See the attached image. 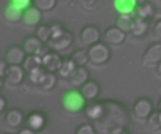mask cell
<instances>
[{
    "label": "cell",
    "mask_w": 161,
    "mask_h": 134,
    "mask_svg": "<svg viewBox=\"0 0 161 134\" xmlns=\"http://www.w3.org/2000/svg\"><path fill=\"white\" fill-rule=\"evenodd\" d=\"M128 121H130V115H128L126 106H123L120 101H115V99H106L104 114L97 123L100 126V132L112 134L114 129L117 128H122V126L126 128Z\"/></svg>",
    "instance_id": "1"
},
{
    "label": "cell",
    "mask_w": 161,
    "mask_h": 134,
    "mask_svg": "<svg viewBox=\"0 0 161 134\" xmlns=\"http://www.w3.org/2000/svg\"><path fill=\"white\" fill-rule=\"evenodd\" d=\"M111 57H112L111 46L108 43H104L103 40L89 47V63H92L93 66H104V65H108Z\"/></svg>",
    "instance_id": "2"
},
{
    "label": "cell",
    "mask_w": 161,
    "mask_h": 134,
    "mask_svg": "<svg viewBox=\"0 0 161 134\" xmlns=\"http://www.w3.org/2000/svg\"><path fill=\"white\" fill-rule=\"evenodd\" d=\"M25 118H27V115L19 107H10L3 114V125L8 131L19 132L21 128L25 125Z\"/></svg>",
    "instance_id": "3"
},
{
    "label": "cell",
    "mask_w": 161,
    "mask_h": 134,
    "mask_svg": "<svg viewBox=\"0 0 161 134\" xmlns=\"http://www.w3.org/2000/svg\"><path fill=\"white\" fill-rule=\"evenodd\" d=\"M73 44H74V35L69 30H65L60 35L51 38V41L47 43V49L60 52V54H65L66 51H69L73 47Z\"/></svg>",
    "instance_id": "4"
},
{
    "label": "cell",
    "mask_w": 161,
    "mask_h": 134,
    "mask_svg": "<svg viewBox=\"0 0 161 134\" xmlns=\"http://www.w3.org/2000/svg\"><path fill=\"white\" fill-rule=\"evenodd\" d=\"M86 96L80 90H71L63 98V109L66 112H80L86 109Z\"/></svg>",
    "instance_id": "5"
},
{
    "label": "cell",
    "mask_w": 161,
    "mask_h": 134,
    "mask_svg": "<svg viewBox=\"0 0 161 134\" xmlns=\"http://www.w3.org/2000/svg\"><path fill=\"white\" fill-rule=\"evenodd\" d=\"M27 76V71L22 65H10L3 78V84L8 87H19Z\"/></svg>",
    "instance_id": "6"
},
{
    "label": "cell",
    "mask_w": 161,
    "mask_h": 134,
    "mask_svg": "<svg viewBox=\"0 0 161 134\" xmlns=\"http://www.w3.org/2000/svg\"><path fill=\"white\" fill-rule=\"evenodd\" d=\"M126 32L122 30L119 25H111L104 30L103 33V41L108 43L111 47H117V46H122L126 40Z\"/></svg>",
    "instance_id": "7"
},
{
    "label": "cell",
    "mask_w": 161,
    "mask_h": 134,
    "mask_svg": "<svg viewBox=\"0 0 161 134\" xmlns=\"http://www.w3.org/2000/svg\"><path fill=\"white\" fill-rule=\"evenodd\" d=\"M153 110H155V107L148 98H137L133 104V109H131L134 118L142 120V121L148 120V117L153 114Z\"/></svg>",
    "instance_id": "8"
},
{
    "label": "cell",
    "mask_w": 161,
    "mask_h": 134,
    "mask_svg": "<svg viewBox=\"0 0 161 134\" xmlns=\"http://www.w3.org/2000/svg\"><path fill=\"white\" fill-rule=\"evenodd\" d=\"M79 38H80V44L86 46V47H90L93 44H97L98 41H101V30L93 25V24H89L86 27H82V30H80L79 33Z\"/></svg>",
    "instance_id": "9"
},
{
    "label": "cell",
    "mask_w": 161,
    "mask_h": 134,
    "mask_svg": "<svg viewBox=\"0 0 161 134\" xmlns=\"http://www.w3.org/2000/svg\"><path fill=\"white\" fill-rule=\"evenodd\" d=\"M159 62H161V41H156L145 49L142 55V65L152 68V66H156Z\"/></svg>",
    "instance_id": "10"
},
{
    "label": "cell",
    "mask_w": 161,
    "mask_h": 134,
    "mask_svg": "<svg viewBox=\"0 0 161 134\" xmlns=\"http://www.w3.org/2000/svg\"><path fill=\"white\" fill-rule=\"evenodd\" d=\"M22 46H24L25 52L30 54V55H44V54L47 52V51H46L47 44L43 43L36 35H35V36H27Z\"/></svg>",
    "instance_id": "11"
},
{
    "label": "cell",
    "mask_w": 161,
    "mask_h": 134,
    "mask_svg": "<svg viewBox=\"0 0 161 134\" xmlns=\"http://www.w3.org/2000/svg\"><path fill=\"white\" fill-rule=\"evenodd\" d=\"M150 32V19H145V18H141V16H136L133 19V25H131V32L130 35L134 36V38H145L147 33Z\"/></svg>",
    "instance_id": "12"
},
{
    "label": "cell",
    "mask_w": 161,
    "mask_h": 134,
    "mask_svg": "<svg viewBox=\"0 0 161 134\" xmlns=\"http://www.w3.org/2000/svg\"><path fill=\"white\" fill-rule=\"evenodd\" d=\"M103 114H104V101H98V99L89 101V104L84 109V115L93 123H97L103 117Z\"/></svg>",
    "instance_id": "13"
},
{
    "label": "cell",
    "mask_w": 161,
    "mask_h": 134,
    "mask_svg": "<svg viewBox=\"0 0 161 134\" xmlns=\"http://www.w3.org/2000/svg\"><path fill=\"white\" fill-rule=\"evenodd\" d=\"M87 81H90V73L86 66H77L73 71V74L68 78V84L73 88H80Z\"/></svg>",
    "instance_id": "14"
},
{
    "label": "cell",
    "mask_w": 161,
    "mask_h": 134,
    "mask_svg": "<svg viewBox=\"0 0 161 134\" xmlns=\"http://www.w3.org/2000/svg\"><path fill=\"white\" fill-rule=\"evenodd\" d=\"M41 19H43V11L32 5V7H29V8L24 11L22 22H24V25L29 27V29H36V27L41 24Z\"/></svg>",
    "instance_id": "15"
},
{
    "label": "cell",
    "mask_w": 161,
    "mask_h": 134,
    "mask_svg": "<svg viewBox=\"0 0 161 134\" xmlns=\"http://www.w3.org/2000/svg\"><path fill=\"white\" fill-rule=\"evenodd\" d=\"M25 57H27V52H25L24 46H10L7 49L3 58L10 65H22L25 62Z\"/></svg>",
    "instance_id": "16"
},
{
    "label": "cell",
    "mask_w": 161,
    "mask_h": 134,
    "mask_svg": "<svg viewBox=\"0 0 161 134\" xmlns=\"http://www.w3.org/2000/svg\"><path fill=\"white\" fill-rule=\"evenodd\" d=\"M63 58H62V54L60 52H55V51H51V52H46L43 55V66L46 71H52V73H57L60 65H62Z\"/></svg>",
    "instance_id": "17"
},
{
    "label": "cell",
    "mask_w": 161,
    "mask_h": 134,
    "mask_svg": "<svg viewBox=\"0 0 161 134\" xmlns=\"http://www.w3.org/2000/svg\"><path fill=\"white\" fill-rule=\"evenodd\" d=\"M24 11L22 8H19L18 5H14L13 2H10L5 10H3V19L8 22V24H18V22H22V18H24Z\"/></svg>",
    "instance_id": "18"
},
{
    "label": "cell",
    "mask_w": 161,
    "mask_h": 134,
    "mask_svg": "<svg viewBox=\"0 0 161 134\" xmlns=\"http://www.w3.org/2000/svg\"><path fill=\"white\" fill-rule=\"evenodd\" d=\"M46 121H47V118H46V115H44L41 110H33V112H30V114L27 115V118H25V126H29V128H32L35 132H38V131H41V129L46 126Z\"/></svg>",
    "instance_id": "19"
},
{
    "label": "cell",
    "mask_w": 161,
    "mask_h": 134,
    "mask_svg": "<svg viewBox=\"0 0 161 134\" xmlns=\"http://www.w3.org/2000/svg\"><path fill=\"white\" fill-rule=\"evenodd\" d=\"M57 81H58V76L57 73H52V71H46L41 78V81L35 85L38 90L41 92H52L57 85Z\"/></svg>",
    "instance_id": "20"
},
{
    "label": "cell",
    "mask_w": 161,
    "mask_h": 134,
    "mask_svg": "<svg viewBox=\"0 0 161 134\" xmlns=\"http://www.w3.org/2000/svg\"><path fill=\"white\" fill-rule=\"evenodd\" d=\"M80 92H82V95L86 96V99L87 101H93V99H98V96H100V93H101V87H100V84L97 82V81H87L82 87L79 88Z\"/></svg>",
    "instance_id": "21"
},
{
    "label": "cell",
    "mask_w": 161,
    "mask_h": 134,
    "mask_svg": "<svg viewBox=\"0 0 161 134\" xmlns=\"http://www.w3.org/2000/svg\"><path fill=\"white\" fill-rule=\"evenodd\" d=\"M77 68V63L73 60V57H69V58H63V62H62V65H60V68H58V71H57V76L60 78V79H68L71 74H73V71Z\"/></svg>",
    "instance_id": "22"
},
{
    "label": "cell",
    "mask_w": 161,
    "mask_h": 134,
    "mask_svg": "<svg viewBox=\"0 0 161 134\" xmlns=\"http://www.w3.org/2000/svg\"><path fill=\"white\" fill-rule=\"evenodd\" d=\"M137 7V0H114V8L119 14L134 11Z\"/></svg>",
    "instance_id": "23"
},
{
    "label": "cell",
    "mask_w": 161,
    "mask_h": 134,
    "mask_svg": "<svg viewBox=\"0 0 161 134\" xmlns=\"http://www.w3.org/2000/svg\"><path fill=\"white\" fill-rule=\"evenodd\" d=\"M22 66L25 68L27 73L35 70V68H38V66H43V55H30V54H27L25 62L22 63Z\"/></svg>",
    "instance_id": "24"
},
{
    "label": "cell",
    "mask_w": 161,
    "mask_h": 134,
    "mask_svg": "<svg viewBox=\"0 0 161 134\" xmlns=\"http://www.w3.org/2000/svg\"><path fill=\"white\" fill-rule=\"evenodd\" d=\"M35 35L43 41V43H49L51 41V38H52V29H51V24H44V25H38L36 29H35Z\"/></svg>",
    "instance_id": "25"
},
{
    "label": "cell",
    "mask_w": 161,
    "mask_h": 134,
    "mask_svg": "<svg viewBox=\"0 0 161 134\" xmlns=\"http://www.w3.org/2000/svg\"><path fill=\"white\" fill-rule=\"evenodd\" d=\"M147 123H148V126H150L152 131L161 132V110H159V109H158V110H153V114L148 117Z\"/></svg>",
    "instance_id": "26"
},
{
    "label": "cell",
    "mask_w": 161,
    "mask_h": 134,
    "mask_svg": "<svg viewBox=\"0 0 161 134\" xmlns=\"http://www.w3.org/2000/svg\"><path fill=\"white\" fill-rule=\"evenodd\" d=\"M71 57L77 63V66H86L89 63V49H77Z\"/></svg>",
    "instance_id": "27"
},
{
    "label": "cell",
    "mask_w": 161,
    "mask_h": 134,
    "mask_svg": "<svg viewBox=\"0 0 161 134\" xmlns=\"http://www.w3.org/2000/svg\"><path fill=\"white\" fill-rule=\"evenodd\" d=\"M57 0H33V7L41 10L43 13H49L55 8Z\"/></svg>",
    "instance_id": "28"
},
{
    "label": "cell",
    "mask_w": 161,
    "mask_h": 134,
    "mask_svg": "<svg viewBox=\"0 0 161 134\" xmlns=\"http://www.w3.org/2000/svg\"><path fill=\"white\" fill-rule=\"evenodd\" d=\"M136 13H137V16H141V18L153 19V8H152V5H150L148 2L139 3V5L136 7Z\"/></svg>",
    "instance_id": "29"
},
{
    "label": "cell",
    "mask_w": 161,
    "mask_h": 134,
    "mask_svg": "<svg viewBox=\"0 0 161 134\" xmlns=\"http://www.w3.org/2000/svg\"><path fill=\"white\" fill-rule=\"evenodd\" d=\"M44 73H46L44 66H38V68H35V70H32V71H29V73H27V79L30 81V84L36 85V84L41 81V78H43V74H44Z\"/></svg>",
    "instance_id": "30"
},
{
    "label": "cell",
    "mask_w": 161,
    "mask_h": 134,
    "mask_svg": "<svg viewBox=\"0 0 161 134\" xmlns=\"http://www.w3.org/2000/svg\"><path fill=\"white\" fill-rule=\"evenodd\" d=\"M115 25H119L122 30H125L126 33L131 32V25H133V18H128L125 14H119L117 16V21H115Z\"/></svg>",
    "instance_id": "31"
},
{
    "label": "cell",
    "mask_w": 161,
    "mask_h": 134,
    "mask_svg": "<svg viewBox=\"0 0 161 134\" xmlns=\"http://www.w3.org/2000/svg\"><path fill=\"white\" fill-rule=\"evenodd\" d=\"M77 5L86 11H93L100 7V0H77Z\"/></svg>",
    "instance_id": "32"
},
{
    "label": "cell",
    "mask_w": 161,
    "mask_h": 134,
    "mask_svg": "<svg viewBox=\"0 0 161 134\" xmlns=\"http://www.w3.org/2000/svg\"><path fill=\"white\" fill-rule=\"evenodd\" d=\"M93 123V121H92ZM92 123H84V125H80L77 129H76V134H95L97 129Z\"/></svg>",
    "instance_id": "33"
},
{
    "label": "cell",
    "mask_w": 161,
    "mask_h": 134,
    "mask_svg": "<svg viewBox=\"0 0 161 134\" xmlns=\"http://www.w3.org/2000/svg\"><path fill=\"white\" fill-rule=\"evenodd\" d=\"M148 3L153 8V19H161V0H148Z\"/></svg>",
    "instance_id": "34"
},
{
    "label": "cell",
    "mask_w": 161,
    "mask_h": 134,
    "mask_svg": "<svg viewBox=\"0 0 161 134\" xmlns=\"http://www.w3.org/2000/svg\"><path fill=\"white\" fill-rule=\"evenodd\" d=\"M10 2H13L14 5H18V7L22 8V10H27L29 7L33 5V0H10Z\"/></svg>",
    "instance_id": "35"
},
{
    "label": "cell",
    "mask_w": 161,
    "mask_h": 134,
    "mask_svg": "<svg viewBox=\"0 0 161 134\" xmlns=\"http://www.w3.org/2000/svg\"><path fill=\"white\" fill-rule=\"evenodd\" d=\"M51 29H52V36H57V35H60L62 32L66 30L60 22H52V24H51Z\"/></svg>",
    "instance_id": "36"
},
{
    "label": "cell",
    "mask_w": 161,
    "mask_h": 134,
    "mask_svg": "<svg viewBox=\"0 0 161 134\" xmlns=\"http://www.w3.org/2000/svg\"><path fill=\"white\" fill-rule=\"evenodd\" d=\"M153 36L158 40V41H161V19H158V21H155V24H153Z\"/></svg>",
    "instance_id": "37"
},
{
    "label": "cell",
    "mask_w": 161,
    "mask_h": 134,
    "mask_svg": "<svg viewBox=\"0 0 161 134\" xmlns=\"http://www.w3.org/2000/svg\"><path fill=\"white\" fill-rule=\"evenodd\" d=\"M7 107H8V99L3 95H0V114H5Z\"/></svg>",
    "instance_id": "38"
},
{
    "label": "cell",
    "mask_w": 161,
    "mask_h": 134,
    "mask_svg": "<svg viewBox=\"0 0 161 134\" xmlns=\"http://www.w3.org/2000/svg\"><path fill=\"white\" fill-rule=\"evenodd\" d=\"M155 68H156V73H158V76H161V62L155 66Z\"/></svg>",
    "instance_id": "39"
},
{
    "label": "cell",
    "mask_w": 161,
    "mask_h": 134,
    "mask_svg": "<svg viewBox=\"0 0 161 134\" xmlns=\"http://www.w3.org/2000/svg\"><path fill=\"white\" fill-rule=\"evenodd\" d=\"M158 109L161 110V98H159V103H158Z\"/></svg>",
    "instance_id": "40"
}]
</instances>
